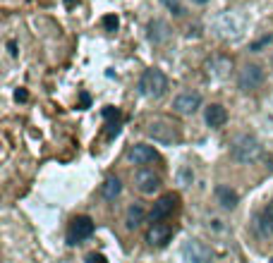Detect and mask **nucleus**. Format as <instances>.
Listing matches in <instances>:
<instances>
[{
	"mask_svg": "<svg viewBox=\"0 0 273 263\" xmlns=\"http://www.w3.org/2000/svg\"><path fill=\"white\" fill-rule=\"evenodd\" d=\"M204 120H206L209 127L218 129V127H223V124L228 122V110L223 108L220 103H211L209 108H206V113H204Z\"/></svg>",
	"mask_w": 273,
	"mask_h": 263,
	"instance_id": "obj_12",
	"label": "nucleus"
},
{
	"mask_svg": "<svg viewBox=\"0 0 273 263\" xmlns=\"http://www.w3.org/2000/svg\"><path fill=\"white\" fill-rule=\"evenodd\" d=\"M202 106V96L196 91H185L180 93L178 98L172 101V110L178 113V115H194L196 110Z\"/></svg>",
	"mask_w": 273,
	"mask_h": 263,
	"instance_id": "obj_9",
	"label": "nucleus"
},
{
	"mask_svg": "<svg viewBox=\"0 0 273 263\" xmlns=\"http://www.w3.org/2000/svg\"><path fill=\"white\" fill-rule=\"evenodd\" d=\"M178 179H180V185L182 187H189L192 185V179H194V172H192V168H180V172H178Z\"/></svg>",
	"mask_w": 273,
	"mask_h": 263,
	"instance_id": "obj_18",
	"label": "nucleus"
},
{
	"mask_svg": "<svg viewBox=\"0 0 273 263\" xmlns=\"http://www.w3.org/2000/svg\"><path fill=\"white\" fill-rule=\"evenodd\" d=\"M178 208V196L175 194H163L156 203H154V208L148 213V220L151 223H163L165 218H170Z\"/></svg>",
	"mask_w": 273,
	"mask_h": 263,
	"instance_id": "obj_6",
	"label": "nucleus"
},
{
	"mask_svg": "<svg viewBox=\"0 0 273 263\" xmlns=\"http://www.w3.org/2000/svg\"><path fill=\"white\" fill-rule=\"evenodd\" d=\"M148 36H151V41H156V43H163V41H168V36H170V29H168L165 22L156 19V22L148 24Z\"/></svg>",
	"mask_w": 273,
	"mask_h": 263,
	"instance_id": "obj_17",
	"label": "nucleus"
},
{
	"mask_svg": "<svg viewBox=\"0 0 273 263\" xmlns=\"http://www.w3.org/2000/svg\"><path fill=\"white\" fill-rule=\"evenodd\" d=\"M120 192H122V182L117 177H108L101 185V196L106 201H115L117 196H120Z\"/></svg>",
	"mask_w": 273,
	"mask_h": 263,
	"instance_id": "obj_16",
	"label": "nucleus"
},
{
	"mask_svg": "<svg viewBox=\"0 0 273 263\" xmlns=\"http://www.w3.org/2000/svg\"><path fill=\"white\" fill-rule=\"evenodd\" d=\"M15 96H17V101H27V98H29V93L24 91V89H19V91L15 93Z\"/></svg>",
	"mask_w": 273,
	"mask_h": 263,
	"instance_id": "obj_23",
	"label": "nucleus"
},
{
	"mask_svg": "<svg viewBox=\"0 0 273 263\" xmlns=\"http://www.w3.org/2000/svg\"><path fill=\"white\" fill-rule=\"evenodd\" d=\"M139 89L148 98H161V96L168 91V77H165L161 70H146L141 74Z\"/></svg>",
	"mask_w": 273,
	"mask_h": 263,
	"instance_id": "obj_3",
	"label": "nucleus"
},
{
	"mask_svg": "<svg viewBox=\"0 0 273 263\" xmlns=\"http://www.w3.org/2000/svg\"><path fill=\"white\" fill-rule=\"evenodd\" d=\"M146 134L158 144H178L182 139L180 134V127L168 117H154L151 122L146 124Z\"/></svg>",
	"mask_w": 273,
	"mask_h": 263,
	"instance_id": "obj_1",
	"label": "nucleus"
},
{
	"mask_svg": "<svg viewBox=\"0 0 273 263\" xmlns=\"http://www.w3.org/2000/svg\"><path fill=\"white\" fill-rule=\"evenodd\" d=\"M233 161L242 163V165H250V163H257L261 158V144H259L254 137L244 134V137H237L233 144Z\"/></svg>",
	"mask_w": 273,
	"mask_h": 263,
	"instance_id": "obj_2",
	"label": "nucleus"
},
{
	"mask_svg": "<svg viewBox=\"0 0 273 263\" xmlns=\"http://www.w3.org/2000/svg\"><path fill=\"white\" fill-rule=\"evenodd\" d=\"M144 206L141 203H132L130 208H127L125 213V225H127V230H137L141 223H144Z\"/></svg>",
	"mask_w": 273,
	"mask_h": 263,
	"instance_id": "obj_15",
	"label": "nucleus"
},
{
	"mask_svg": "<svg viewBox=\"0 0 273 263\" xmlns=\"http://www.w3.org/2000/svg\"><path fill=\"white\" fill-rule=\"evenodd\" d=\"M8 50H10V55H12V58L17 55V43H15V41H10V43H8Z\"/></svg>",
	"mask_w": 273,
	"mask_h": 263,
	"instance_id": "obj_24",
	"label": "nucleus"
},
{
	"mask_svg": "<svg viewBox=\"0 0 273 263\" xmlns=\"http://www.w3.org/2000/svg\"><path fill=\"white\" fill-rule=\"evenodd\" d=\"M172 237V227L168 223H154L146 232V242L151 247H165Z\"/></svg>",
	"mask_w": 273,
	"mask_h": 263,
	"instance_id": "obj_11",
	"label": "nucleus"
},
{
	"mask_svg": "<svg viewBox=\"0 0 273 263\" xmlns=\"http://www.w3.org/2000/svg\"><path fill=\"white\" fill-rule=\"evenodd\" d=\"M257 232L259 237H271L273 234V203L264 206L257 216Z\"/></svg>",
	"mask_w": 273,
	"mask_h": 263,
	"instance_id": "obj_13",
	"label": "nucleus"
},
{
	"mask_svg": "<svg viewBox=\"0 0 273 263\" xmlns=\"http://www.w3.org/2000/svg\"><path fill=\"white\" fill-rule=\"evenodd\" d=\"M94 234V220L86 216H77L70 223V232H67V242L70 244H79V242L89 240Z\"/></svg>",
	"mask_w": 273,
	"mask_h": 263,
	"instance_id": "obj_7",
	"label": "nucleus"
},
{
	"mask_svg": "<svg viewBox=\"0 0 273 263\" xmlns=\"http://www.w3.org/2000/svg\"><path fill=\"white\" fill-rule=\"evenodd\" d=\"M117 17L115 15H106L103 17V27H106V31H115L117 29Z\"/></svg>",
	"mask_w": 273,
	"mask_h": 263,
	"instance_id": "obj_19",
	"label": "nucleus"
},
{
	"mask_svg": "<svg viewBox=\"0 0 273 263\" xmlns=\"http://www.w3.org/2000/svg\"><path fill=\"white\" fill-rule=\"evenodd\" d=\"M89 263H103V258L101 256H96V254H91L89 256Z\"/></svg>",
	"mask_w": 273,
	"mask_h": 263,
	"instance_id": "obj_25",
	"label": "nucleus"
},
{
	"mask_svg": "<svg viewBox=\"0 0 273 263\" xmlns=\"http://www.w3.org/2000/svg\"><path fill=\"white\" fill-rule=\"evenodd\" d=\"M127 161L134 163V165H148V163H156L158 153L154 146H146V144H134L130 151H127Z\"/></svg>",
	"mask_w": 273,
	"mask_h": 263,
	"instance_id": "obj_10",
	"label": "nucleus"
},
{
	"mask_svg": "<svg viewBox=\"0 0 273 263\" xmlns=\"http://www.w3.org/2000/svg\"><path fill=\"white\" fill-rule=\"evenodd\" d=\"M261 84H264V70L259 65H244L240 70V74H237V86L244 93L257 91Z\"/></svg>",
	"mask_w": 273,
	"mask_h": 263,
	"instance_id": "obj_4",
	"label": "nucleus"
},
{
	"mask_svg": "<svg viewBox=\"0 0 273 263\" xmlns=\"http://www.w3.org/2000/svg\"><path fill=\"white\" fill-rule=\"evenodd\" d=\"M271 263H273V261H271Z\"/></svg>",
	"mask_w": 273,
	"mask_h": 263,
	"instance_id": "obj_27",
	"label": "nucleus"
},
{
	"mask_svg": "<svg viewBox=\"0 0 273 263\" xmlns=\"http://www.w3.org/2000/svg\"><path fill=\"white\" fill-rule=\"evenodd\" d=\"M103 115H106V120H113V117L117 120V117H120V113H117L115 108H106V110H103Z\"/></svg>",
	"mask_w": 273,
	"mask_h": 263,
	"instance_id": "obj_22",
	"label": "nucleus"
},
{
	"mask_svg": "<svg viewBox=\"0 0 273 263\" xmlns=\"http://www.w3.org/2000/svg\"><path fill=\"white\" fill-rule=\"evenodd\" d=\"M163 3L172 10V15H178V17H180V15H185V10H182V5H180L178 0H163Z\"/></svg>",
	"mask_w": 273,
	"mask_h": 263,
	"instance_id": "obj_21",
	"label": "nucleus"
},
{
	"mask_svg": "<svg viewBox=\"0 0 273 263\" xmlns=\"http://www.w3.org/2000/svg\"><path fill=\"white\" fill-rule=\"evenodd\" d=\"M216 199H218V203L223 206V208L233 211L237 203H240V196H237V192L235 189H230L228 185H218L216 187Z\"/></svg>",
	"mask_w": 273,
	"mask_h": 263,
	"instance_id": "obj_14",
	"label": "nucleus"
},
{
	"mask_svg": "<svg viewBox=\"0 0 273 263\" xmlns=\"http://www.w3.org/2000/svg\"><path fill=\"white\" fill-rule=\"evenodd\" d=\"M134 187L139 194H154L161 189V175L154 172L151 168H141L134 172Z\"/></svg>",
	"mask_w": 273,
	"mask_h": 263,
	"instance_id": "obj_8",
	"label": "nucleus"
},
{
	"mask_svg": "<svg viewBox=\"0 0 273 263\" xmlns=\"http://www.w3.org/2000/svg\"><path fill=\"white\" fill-rule=\"evenodd\" d=\"M182 256L187 263H211L213 261V254L206 244H202L199 240H187L182 244Z\"/></svg>",
	"mask_w": 273,
	"mask_h": 263,
	"instance_id": "obj_5",
	"label": "nucleus"
},
{
	"mask_svg": "<svg viewBox=\"0 0 273 263\" xmlns=\"http://www.w3.org/2000/svg\"><path fill=\"white\" fill-rule=\"evenodd\" d=\"M192 3H196V5H206L209 0H192Z\"/></svg>",
	"mask_w": 273,
	"mask_h": 263,
	"instance_id": "obj_26",
	"label": "nucleus"
},
{
	"mask_svg": "<svg viewBox=\"0 0 273 263\" xmlns=\"http://www.w3.org/2000/svg\"><path fill=\"white\" fill-rule=\"evenodd\" d=\"M271 41H273V36H271V34H268V36H261V39H259V41H254V43H252V50H254V53H259V50H261V48H264V46H268Z\"/></svg>",
	"mask_w": 273,
	"mask_h": 263,
	"instance_id": "obj_20",
	"label": "nucleus"
}]
</instances>
